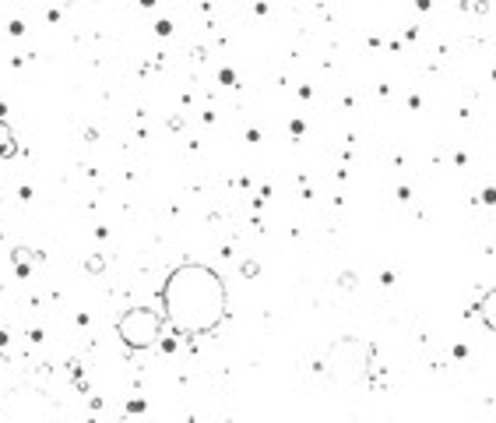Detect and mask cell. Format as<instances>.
I'll return each mask as SVG.
<instances>
[{
  "instance_id": "2",
  "label": "cell",
  "mask_w": 496,
  "mask_h": 423,
  "mask_svg": "<svg viewBox=\"0 0 496 423\" xmlns=\"http://www.w3.org/2000/svg\"><path fill=\"white\" fill-rule=\"evenodd\" d=\"M116 336L127 349H151L159 346V336H162V318L159 311L151 307H131L116 321Z\"/></svg>"
},
{
  "instance_id": "1",
  "label": "cell",
  "mask_w": 496,
  "mask_h": 423,
  "mask_svg": "<svg viewBox=\"0 0 496 423\" xmlns=\"http://www.w3.org/2000/svg\"><path fill=\"white\" fill-rule=\"evenodd\" d=\"M162 311L169 318V324L180 336H208L226 321L229 311V289L222 282V276L208 265H194L183 261L176 265L166 282H162Z\"/></svg>"
},
{
  "instance_id": "8",
  "label": "cell",
  "mask_w": 496,
  "mask_h": 423,
  "mask_svg": "<svg viewBox=\"0 0 496 423\" xmlns=\"http://www.w3.org/2000/svg\"><path fill=\"white\" fill-rule=\"evenodd\" d=\"M141 8H155V0H141Z\"/></svg>"
},
{
  "instance_id": "7",
  "label": "cell",
  "mask_w": 496,
  "mask_h": 423,
  "mask_svg": "<svg viewBox=\"0 0 496 423\" xmlns=\"http://www.w3.org/2000/svg\"><path fill=\"white\" fill-rule=\"evenodd\" d=\"M155 32H159V36H169V32H173V21H159V25H155Z\"/></svg>"
},
{
  "instance_id": "5",
  "label": "cell",
  "mask_w": 496,
  "mask_h": 423,
  "mask_svg": "<svg viewBox=\"0 0 496 423\" xmlns=\"http://www.w3.org/2000/svg\"><path fill=\"white\" fill-rule=\"evenodd\" d=\"M475 311H479V318L486 321V328H489V331H496V286H493V289H489V293L479 300Z\"/></svg>"
},
{
  "instance_id": "3",
  "label": "cell",
  "mask_w": 496,
  "mask_h": 423,
  "mask_svg": "<svg viewBox=\"0 0 496 423\" xmlns=\"http://www.w3.org/2000/svg\"><path fill=\"white\" fill-rule=\"evenodd\" d=\"M56 406L46 402V395L36 388H18L0 402V420H50Z\"/></svg>"
},
{
  "instance_id": "4",
  "label": "cell",
  "mask_w": 496,
  "mask_h": 423,
  "mask_svg": "<svg viewBox=\"0 0 496 423\" xmlns=\"http://www.w3.org/2000/svg\"><path fill=\"white\" fill-rule=\"evenodd\" d=\"M366 360H369V346H363L359 339H342L331 349L327 371L338 381H359L366 374Z\"/></svg>"
},
{
  "instance_id": "6",
  "label": "cell",
  "mask_w": 496,
  "mask_h": 423,
  "mask_svg": "<svg viewBox=\"0 0 496 423\" xmlns=\"http://www.w3.org/2000/svg\"><path fill=\"white\" fill-rule=\"evenodd\" d=\"M0 156L4 159H11V156H18V145H14V134H11V124L4 116H0Z\"/></svg>"
}]
</instances>
